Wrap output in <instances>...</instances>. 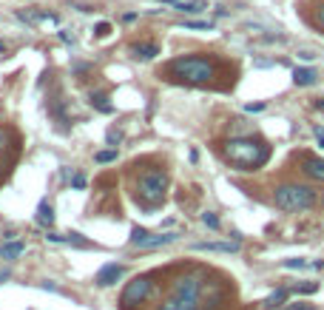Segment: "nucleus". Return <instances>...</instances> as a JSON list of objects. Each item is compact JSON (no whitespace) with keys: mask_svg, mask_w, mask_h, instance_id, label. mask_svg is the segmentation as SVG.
Masks as SVG:
<instances>
[{"mask_svg":"<svg viewBox=\"0 0 324 310\" xmlns=\"http://www.w3.org/2000/svg\"><path fill=\"white\" fill-rule=\"evenodd\" d=\"M88 103H91L97 111H103V114H111V111H114V105L108 103V94H103V91H91L88 94Z\"/></svg>","mask_w":324,"mask_h":310,"instance_id":"obj_14","label":"nucleus"},{"mask_svg":"<svg viewBox=\"0 0 324 310\" xmlns=\"http://www.w3.org/2000/svg\"><path fill=\"white\" fill-rule=\"evenodd\" d=\"M262 108H265V103H247V105H244V111H247V114H256V111H262Z\"/></svg>","mask_w":324,"mask_h":310,"instance_id":"obj_27","label":"nucleus"},{"mask_svg":"<svg viewBox=\"0 0 324 310\" xmlns=\"http://www.w3.org/2000/svg\"><path fill=\"white\" fill-rule=\"evenodd\" d=\"M202 222H205L210 230H219V217H216L213 211H205V214H202Z\"/></svg>","mask_w":324,"mask_h":310,"instance_id":"obj_20","label":"nucleus"},{"mask_svg":"<svg viewBox=\"0 0 324 310\" xmlns=\"http://www.w3.org/2000/svg\"><path fill=\"white\" fill-rule=\"evenodd\" d=\"M168 74L179 83H188V86H205V83H210L216 77V66H213V60H208V57L188 54V57L171 60Z\"/></svg>","mask_w":324,"mask_h":310,"instance_id":"obj_2","label":"nucleus"},{"mask_svg":"<svg viewBox=\"0 0 324 310\" xmlns=\"http://www.w3.org/2000/svg\"><path fill=\"white\" fill-rule=\"evenodd\" d=\"M120 139H122V131H114V128H111V131L105 134V142H108L111 148H117V145H120Z\"/></svg>","mask_w":324,"mask_h":310,"instance_id":"obj_23","label":"nucleus"},{"mask_svg":"<svg viewBox=\"0 0 324 310\" xmlns=\"http://www.w3.org/2000/svg\"><path fill=\"white\" fill-rule=\"evenodd\" d=\"M282 267H290V270H296V267H307V262H304V259H284V262H282Z\"/></svg>","mask_w":324,"mask_h":310,"instance_id":"obj_24","label":"nucleus"},{"mask_svg":"<svg viewBox=\"0 0 324 310\" xmlns=\"http://www.w3.org/2000/svg\"><path fill=\"white\" fill-rule=\"evenodd\" d=\"M71 188L82 191V188H85V177H82V174H74V177H71Z\"/></svg>","mask_w":324,"mask_h":310,"instance_id":"obj_25","label":"nucleus"},{"mask_svg":"<svg viewBox=\"0 0 324 310\" xmlns=\"http://www.w3.org/2000/svg\"><path fill=\"white\" fill-rule=\"evenodd\" d=\"M160 3H174V6H176V3H179V0H160Z\"/></svg>","mask_w":324,"mask_h":310,"instance_id":"obj_35","label":"nucleus"},{"mask_svg":"<svg viewBox=\"0 0 324 310\" xmlns=\"http://www.w3.org/2000/svg\"><path fill=\"white\" fill-rule=\"evenodd\" d=\"M316 108H324V100H322V97H319V100H316Z\"/></svg>","mask_w":324,"mask_h":310,"instance_id":"obj_34","label":"nucleus"},{"mask_svg":"<svg viewBox=\"0 0 324 310\" xmlns=\"http://www.w3.org/2000/svg\"><path fill=\"white\" fill-rule=\"evenodd\" d=\"M225 160L239 171H256L270 160V145L253 137H233L225 142Z\"/></svg>","mask_w":324,"mask_h":310,"instance_id":"obj_1","label":"nucleus"},{"mask_svg":"<svg viewBox=\"0 0 324 310\" xmlns=\"http://www.w3.org/2000/svg\"><path fill=\"white\" fill-rule=\"evenodd\" d=\"M304 174H307L310 179H319V182H324V160H316V157L304 160Z\"/></svg>","mask_w":324,"mask_h":310,"instance_id":"obj_12","label":"nucleus"},{"mask_svg":"<svg viewBox=\"0 0 324 310\" xmlns=\"http://www.w3.org/2000/svg\"><path fill=\"white\" fill-rule=\"evenodd\" d=\"M287 310H316V308H310V305H290Z\"/></svg>","mask_w":324,"mask_h":310,"instance_id":"obj_31","label":"nucleus"},{"mask_svg":"<svg viewBox=\"0 0 324 310\" xmlns=\"http://www.w3.org/2000/svg\"><path fill=\"white\" fill-rule=\"evenodd\" d=\"M194 251H208V253H236L239 251V239L233 242H197Z\"/></svg>","mask_w":324,"mask_h":310,"instance_id":"obj_9","label":"nucleus"},{"mask_svg":"<svg viewBox=\"0 0 324 310\" xmlns=\"http://www.w3.org/2000/svg\"><path fill=\"white\" fill-rule=\"evenodd\" d=\"M160 310H179V308H174V305H171V302H165V305H162Z\"/></svg>","mask_w":324,"mask_h":310,"instance_id":"obj_33","label":"nucleus"},{"mask_svg":"<svg viewBox=\"0 0 324 310\" xmlns=\"http://www.w3.org/2000/svg\"><path fill=\"white\" fill-rule=\"evenodd\" d=\"M316 20H319V26L324 29V9H319V17H316Z\"/></svg>","mask_w":324,"mask_h":310,"instance_id":"obj_32","label":"nucleus"},{"mask_svg":"<svg viewBox=\"0 0 324 310\" xmlns=\"http://www.w3.org/2000/svg\"><path fill=\"white\" fill-rule=\"evenodd\" d=\"M151 276H137V279H131L125 287H122V293H120V308L122 310H137L145 299L151 296Z\"/></svg>","mask_w":324,"mask_h":310,"instance_id":"obj_6","label":"nucleus"},{"mask_svg":"<svg viewBox=\"0 0 324 310\" xmlns=\"http://www.w3.org/2000/svg\"><path fill=\"white\" fill-rule=\"evenodd\" d=\"M319 290V282H304V285H296V293L299 296H310V293H316Z\"/></svg>","mask_w":324,"mask_h":310,"instance_id":"obj_21","label":"nucleus"},{"mask_svg":"<svg viewBox=\"0 0 324 310\" xmlns=\"http://www.w3.org/2000/svg\"><path fill=\"white\" fill-rule=\"evenodd\" d=\"M134 191H137V199H142L148 208L160 205L162 199H165V191H168V174L162 171V168H145L137 177Z\"/></svg>","mask_w":324,"mask_h":310,"instance_id":"obj_4","label":"nucleus"},{"mask_svg":"<svg viewBox=\"0 0 324 310\" xmlns=\"http://www.w3.org/2000/svg\"><path fill=\"white\" fill-rule=\"evenodd\" d=\"M131 54L137 60H154L160 54V46L157 43H142V46H131Z\"/></svg>","mask_w":324,"mask_h":310,"instance_id":"obj_13","label":"nucleus"},{"mask_svg":"<svg viewBox=\"0 0 324 310\" xmlns=\"http://www.w3.org/2000/svg\"><path fill=\"white\" fill-rule=\"evenodd\" d=\"M205 9H208L205 0H182V3H176V12H182V14H199Z\"/></svg>","mask_w":324,"mask_h":310,"instance_id":"obj_15","label":"nucleus"},{"mask_svg":"<svg viewBox=\"0 0 324 310\" xmlns=\"http://www.w3.org/2000/svg\"><path fill=\"white\" fill-rule=\"evenodd\" d=\"M199 299H202V276L199 273H188L179 276L171 285V305L179 310H199Z\"/></svg>","mask_w":324,"mask_h":310,"instance_id":"obj_5","label":"nucleus"},{"mask_svg":"<svg viewBox=\"0 0 324 310\" xmlns=\"http://www.w3.org/2000/svg\"><path fill=\"white\" fill-rule=\"evenodd\" d=\"M122 273H125V267L117 265V262H111V265H105L103 270L94 276V282H97L100 287H111V285H117V279H122Z\"/></svg>","mask_w":324,"mask_h":310,"instance_id":"obj_8","label":"nucleus"},{"mask_svg":"<svg viewBox=\"0 0 324 310\" xmlns=\"http://www.w3.org/2000/svg\"><path fill=\"white\" fill-rule=\"evenodd\" d=\"M185 29H197V32H210V29H213V26L210 23H205V20H185Z\"/></svg>","mask_w":324,"mask_h":310,"instance_id":"obj_22","label":"nucleus"},{"mask_svg":"<svg viewBox=\"0 0 324 310\" xmlns=\"http://www.w3.org/2000/svg\"><path fill=\"white\" fill-rule=\"evenodd\" d=\"M316 80H319V74L313 69H293V83L296 86H313Z\"/></svg>","mask_w":324,"mask_h":310,"instance_id":"obj_17","label":"nucleus"},{"mask_svg":"<svg viewBox=\"0 0 324 310\" xmlns=\"http://www.w3.org/2000/svg\"><path fill=\"white\" fill-rule=\"evenodd\" d=\"M26 253V242H20V239H6L3 245H0V259L3 262H14L17 256H23Z\"/></svg>","mask_w":324,"mask_h":310,"instance_id":"obj_10","label":"nucleus"},{"mask_svg":"<svg viewBox=\"0 0 324 310\" xmlns=\"http://www.w3.org/2000/svg\"><path fill=\"white\" fill-rule=\"evenodd\" d=\"M0 51H3V43H0Z\"/></svg>","mask_w":324,"mask_h":310,"instance_id":"obj_36","label":"nucleus"},{"mask_svg":"<svg viewBox=\"0 0 324 310\" xmlns=\"http://www.w3.org/2000/svg\"><path fill=\"white\" fill-rule=\"evenodd\" d=\"M114 160H117V148L97 151V154H94V162H114Z\"/></svg>","mask_w":324,"mask_h":310,"instance_id":"obj_19","label":"nucleus"},{"mask_svg":"<svg viewBox=\"0 0 324 310\" xmlns=\"http://www.w3.org/2000/svg\"><path fill=\"white\" fill-rule=\"evenodd\" d=\"M316 139H319V145L324 148V128H316Z\"/></svg>","mask_w":324,"mask_h":310,"instance_id":"obj_30","label":"nucleus"},{"mask_svg":"<svg viewBox=\"0 0 324 310\" xmlns=\"http://www.w3.org/2000/svg\"><path fill=\"white\" fill-rule=\"evenodd\" d=\"M60 40H63V43H74V35H69V32H60Z\"/></svg>","mask_w":324,"mask_h":310,"instance_id":"obj_29","label":"nucleus"},{"mask_svg":"<svg viewBox=\"0 0 324 310\" xmlns=\"http://www.w3.org/2000/svg\"><path fill=\"white\" fill-rule=\"evenodd\" d=\"M37 222H40L43 228H51V225H54V208L48 205V202H40V205H37Z\"/></svg>","mask_w":324,"mask_h":310,"instance_id":"obj_16","label":"nucleus"},{"mask_svg":"<svg viewBox=\"0 0 324 310\" xmlns=\"http://www.w3.org/2000/svg\"><path fill=\"white\" fill-rule=\"evenodd\" d=\"M176 239H179V233H148L145 228L131 230V245L139 248V251H154V248L171 245V242H176Z\"/></svg>","mask_w":324,"mask_h":310,"instance_id":"obj_7","label":"nucleus"},{"mask_svg":"<svg viewBox=\"0 0 324 310\" xmlns=\"http://www.w3.org/2000/svg\"><path fill=\"white\" fill-rule=\"evenodd\" d=\"M94 32H97L100 37H108V35H111V23H105V20H103V23H97V29H94Z\"/></svg>","mask_w":324,"mask_h":310,"instance_id":"obj_26","label":"nucleus"},{"mask_svg":"<svg viewBox=\"0 0 324 310\" xmlns=\"http://www.w3.org/2000/svg\"><path fill=\"white\" fill-rule=\"evenodd\" d=\"M48 242H57V245H74V248H91L88 242L82 239L80 233H54V230H48L46 233Z\"/></svg>","mask_w":324,"mask_h":310,"instance_id":"obj_11","label":"nucleus"},{"mask_svg":"<svg viewBox=\"0 0 324 310\" xmlns=\"http://www.w3.org/2000/svg\"><path fill=\"white\" fill-rule=\"evenodd\" d=\"M290 296V290L287 287H279L276 293H270L267 296V302H265V308H276V305H284V299Z\"/></svg>","mask_w":324,"mask_h":310,"instance_id":"obj_18","label":"nucleus"},{"mask_svg":"<svg viewBox=\"0 0 324 310\" xmlns=\"http://www.w3.org/2000/svg\"><path fill=\"white\" fill-rule=\"evenodd\" d=\"M299 57L304 60V63H313V57H316V54H313V51H299Z\"/></svg>","mask_w":324,"mask_h":310,"instance_id":"obj_28","label":"nucleus"},{"mask_svg":"<svg viewBox=\"0 0 324 310\" xmlns=\"http://www.w3.org/2000/svg\"><path fill=\"white\" fill-rule=\"evenodd\" d=\"M273 202H276L279 211H287V214H299V211H310L316 205V191L310 185H279L273 191Z\"/></svg>","mask_w":324,"mask_h":310,"instance_id":"obj_3","label":"nucleus"}]
</instances>
